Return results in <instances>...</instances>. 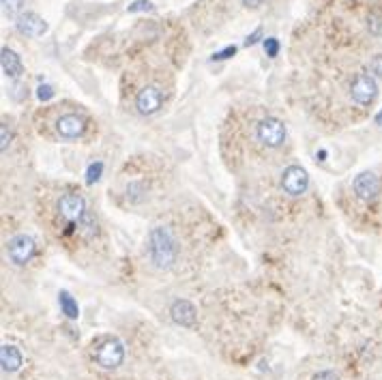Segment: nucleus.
<instances>
[{
  "label": "nucleus",
  "instance_id": "9b49d317",
  "mask_svg": "<svg viewBox=\"0 0 382 380\" xmlns=\"http://www.w3.org/2000/svg\"><path fill=\"white\" fill-rule=\"evenodd\" d=\"M84 129H86V118L80 114H65L56 123V131L65 140H78L84 133Z\"/></svg>",
  "mask_w": 382,
  "mask_h": 380
},
{
  "label": "nucleus",
  "instance_id": "a211bd4d",
  "mask_svg": "<svg viewBox=\"0 0 382 380\" xmlns=\"http://www.w3.org/2000/svg\"><path fill=\"white\" fill-rule=\"evenodd\" d=\"M11 140H13L11 129L7 127V123H3V125H0V151L7 153V151H9V144H11Z\"/></svg>",
  "mask_w": 382,
  "mask_h": 380
},
{
  "label": "nucleus",
  "instance_id": "bb28decb",
  "mask_svg": "<svg viewBox=\"0 0 382 380\" xmlns=\"http://www.w3.org/2000/svg\"><path fill=\"white\" fill-rule=\"evenodd\" d=\"M376 123L382 127V110H380V112H378V116H376Z\"/></svg>",
  "mask_w": 382,
  "mask_h": 380
},
{
  "label": "nucleus",
  "instance_id": "5701e85b",
  "mask_svg": "<svg viewBox=\"0 0 382 380\" xmlns=\"http://www.w3.org/2000/svg\"><path fill=\"white\" fill-rule=\"evenodd\" d=\"M236 54V45H228L226 50H222V52H217V54H213L210 58L213 60H226V58H230V56H234Z\"/></svg>",
  "mask_w": 382,
  "mask_h": 380
},
{
  "label": "nucleus",
  "instance_id": "39448f33",
  "mask_svg": "<svg viewBox=\"0 0 382 380\" xmlns=\"http://www.w3.org/2000/svg\"><path fill=\"white\" fill-rule=\"evenodd\" d=\"M256 135L265 147L277 149V147L283 144V140H285V125L279 121V118H265V121L258 123Z\"/></svg>",
  "mask_w": 382,
  "mask_h": 380
},
{
  "label": "nucleus",
  "instance_id": "393cba45",
  "mask_svg": "<svg viewBox=\"0 0 382 380\" xmlns=\"http://www.w3.org/2000/svg\"><path fill=\"white\" fill-rule=\"evenodd\" d=\"M260 37H262V28H256V31L245 39V45H247V47H249V45H256V43L260 41Z\"/></svg>",
  "mask_w": 382,
  "mask_h": 380
},
{
  "label": "nucleus",
  "instance_id": "4be33fe9",
  "mask_svg": "<svg viewBox=\"0 0 382 380\" xmlns=\"http://www.w3.org/2000/svg\"><path fill=\"white\" fill-rule=\"evenodd\" d=\"M369 71H372V76L382 78V54H378L369 60Z\"/></svg>",
  "mask_w": 382,
  "mask_h": 380
},
{
  "label": "nucleus",
  "instance_id": "4468645a",
  "mask_svg": "<svg viewBox=\"0 0 382 380\" xmlns=\"http://www.w3.org/2000/svg\"><path fill=\"white\" fill-rule=\"evenodd\" d=\"M0 65H3L5 76H9V78H19L22 71H24L22 58L13 50H9V47H3V50H0Z\"/></svg>",
  "mask_w": 382,
  "mask_h": 380
},
{
  "label": "nucleus",
  "instance_id": "20e7f679",
  "mask_svg": "<svg viewBox=\"0 0 382 380\" xmlns=\"http://www.w3.org/2000/svg\"><path fill=\"white\" fill-rule=\"evenodd\" d=\"M7 251H9V258H11L13 265L24 267L33 260V256L37 251V243L31 234H15L7 245Z\"/></svg>",
  "mask_w": 382,
  "mask_h": 380
},
{
  "label": "nucleus",
  "instance_id": "423d86ee",
  "mask_svg": "<svg viewBox=\"0 0 382 380\" xmlns=\"http://www.w3.org/2000/svg\"><path fill=\"white\" fill-rule=\"evenodd\" d=\"M281 187L288 196H303L309 187V174L301 165H288L281 174Z\"/></svg>",
  "mask_w": 382,
  "mask_h": 380
},
{
  "label": "nucleus",
  "instance_id": "0eeeda50",
  "mask_svg": "<svg viewBox=\"0 0 382 380\" xmlns=\"http://www.w3.org/2000/svg\"><path fill=\"white\" fill-rule=\"evenodd\" d=\"M58 213L69 224H78L86 215V200L80 194H65L58 200Z\"/></svg>",
  "mask_w": 382,
  "mask_h": 380
},
{
  "label": "nucleus",
  "instance_id": "a878e982",
  "mask_svg": "<svg viewBox=\"0 0 382 380\" xmlns=\"http://www.w3.org/2000/svg\"><path fill=\"white\" fill-rule=\"evenodd\" d=\"M265 0H243V5L247 7V9H258Z\"/></svg>",
  "mask_w": 382,
  "mask_h": 380
},
{
  "label": "nucleus",
  "instance_id": "f3484780",
  "mask_svg": "<svg viewBox=\"0 0 382 380\" xmlns=\"http://www.w3.org/2000/svg\"><path fill=\"white\" fill-rule=\"evenodd\" d=\"M22 5H24V0H3V11H5V15L15 17L22 11Z\"/></svg>",
  "mask_w": 382,
  "mask_h": 380
},
{
  "label": "nucleus",
  "instance_id": "7ed1b4c3",
  "mask_svg": "<svg viewBox=\"0 0 382 380\" xmlns=\"http://www.w3.org/2000/svg\"><path fill=\"white\" fill-rule=\"evenodd\" d=\"M378 97V84L374 80V76L369 74H359L354 76L350 82V99L356 106H372Z\"/></svg>",
  "mask_w": 382,
  "mask_h": 380
},
{
  "label": "nucleus",
  "instance_id": "6e6552de",
  "mask_svg": "<svg viewBox=\"0 0 382 380\" xmlns=\"http://www.w3.org/2000/svg\"><path fill=\"white\" fill-rule=\"evenodd\" d=\"M352 189H354V194H356V198H359V200H363V202H374V200L380 196V179H378L374 172L365 170V172H361V174L354 176Z\"/></svg>",
  "mask_w": 382,
  "mask_h": 380
},
{
  "label": "nucleus",
  "instance_id": "f257e3e1",
  "mask_svg": "<svg viewBox=\"0 0 382 380\" xmlns=\"http://www.w3.org/2000/svg\"><path fill=\"white\" fill-rule=\"evenodd\" d=\"M149 254L155 269H170L176 263V241L168 228H153L149 236Z\"/></svg>",
  "mask_w": 382,
  "mask_h": 380
},
{
  "label": "nucleus",
  "instance_id": "6ab92c4d",
  "mask_svg": "<svg viewBox=\"0 0 382 380\" xmlns=\"http://www.w3.org/2000/svg\"><path fill=\"white\" fill-rule=\"evenodd\" d=\"M153 9H155V7H153L151 0H135V3H131V5L127 7L129 13H144V11H153Z\"/></svg>",
  "mask_w": 382,
  "mask_h": 380
},
{
  "label": "nucleus",
  "instance_id": "ddd939ff",
  "mask_svg": "<svg viewBox=\"0 0 382 380\" xmlns=\"http://www.w3.org/2000/svg\"><path fill=\"white\" fill-rule=\"evenodd\" d=\"M22 352L19 348L11 346V344H5L3 348H0V365H3V370L7 374H13L22 367Z\"/></svg>",
  "mask_w": 382,
  "mask_h": 380
},
{
  "label": "nucleus",
  "instance_id": "f03ea898",
  "mask_svg": "<svg viewBox=\"0 0 382 380\" xmlns=\"http://www.w3.org/2000/svg\"><path fill=\"white\" fill-rule=\"evenodd\" d=\"M92 359L103 370H116L125 361V346L116 338H101L92 346Z\"/></svg>",
  "mask_w": 382,
  "mask_h": 380
},
{
  "label": "nucleus",
  "instance_id": "b1692460",
  "mask_svg": "<svg viewBox=\"0 0 382 380\" xmlns=\"http://www.w3.org/2000/svg\"><path fill=\"white\" fill-rule=\"evenodd\" d=\"M312 380H340V376H338V372H333V370H322V372L314 374Z\"/></svg>",
  "mask_w": 382,
  "mask_h": 380
},
{
  "label": "nucleus",
  "instance_id": "2eb2a0df",
  "mask_svg": "<svg viewBox=\"0 0 382 380\" xmlns=\"http://www.w3.org/2000/svg\"><path fill=\"white\" fill-rule=\"evenodd\" d=\"M58 301H60V310H63V314L69 318V320H78V316H80V307H78V301L71 297L67 290H63L60 295H58Z\"/></svg>",
  "mask_w": 382,
  "mask_h": 380
},
{
  "label": "nucleus",
  "instance_id": "9d476101",
  "mask_svg": "<svg viewBox=\"0 0 382 380\" xmlns=\"http://www.w3.org/2000/svg\"><path fill=\"white\" fill-rule=\"evenodd\" d=\"M15 28L24 35V37H31V39H37V37H43L47 33V22L33 13V11H26L22 13L17 19H15Z\"/></svg>",
  "mask_w": 382,
  "mask_h": 380
},
{
  "label": "nucleus",
  "instance_id": "f8f14e48",
  "mask_svg": "<svg viewBox=\"0 0 382 380\" xmlns=\"http://www.w3.org/2000/svg\"><path fill=\"white\" fill-rule=\"evenodd\" d=\"M170 316L176 324L181 327H194L196 320H198V314H196V307L191 301H185V299H178L172 303L170 307Z\"/></svg>",
  "mask_w": 382,
  "mask_h": 380
},
{
  "label": "nucleus",
  "instance_id": "dca6fc26",
  "mask_svg": "<svg viewBox=\"0 0 382 380\" xmlns=\"http://www.w3.org/2000/svg\"><path fill=\"white\" fill-rule=\"evenodd\" d=\"M101 174H103V163H101V161L90 163L88 170H86V183H88V185H94V183H97V181L101 179Z\"/></svg>",
  "mask_w": 382,
  "mask_h": 380
},
{
  "label": "nucleus",
  "instance_id": "aec40b11",
  "mask_svg": "<svg viewBox=\"0 0 382 380\" xmlns=\"http://www.w3.org/2000/svg\"><path fill=\"white\" fill-rule=\"evenodd\" d=\"M37 99L39 101H50V99H54V88L50 84H41L37 88Z\"/></svg>",
  "mask_w": 382,
  "mask_h": 380
},
{
  "label": "nucleus",
  "instance_id": "412c9836",
  "mask_svg": "<svg viewBox=\"0 0 382 380\" xmlns=\"http://www.w3.org/2000/svg\"><path fill=\"white\" fill-rule=\"evenodd\" d=\"M265 52H267V56H271V58L277 56V52H279V41H277L275 37L265 39Z\"/></svg>",
  "mask_w": 382,
  "mask_h": 380
},
{
  "label": "nucleus",
  "instance_id": "1a4fd4ad",
  "mask_svg": "<svg viewBox=\"0 0 382 380\" xmlns=\"http://www.w3.org/2000/svg\"><path fill=\"white\" fill-rule=\"evenodd\" d=\"M161 104H163V94L157 86H144L135 97V110L142 116H151V114L159 112Z\"/></svg>",
  "mask_w": 382,
  "mask_h": 380
}]
</instances>
